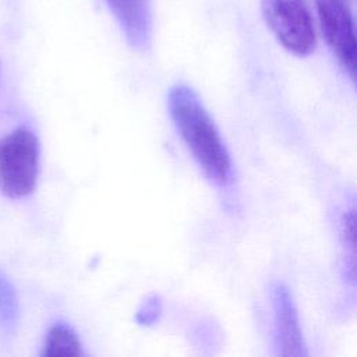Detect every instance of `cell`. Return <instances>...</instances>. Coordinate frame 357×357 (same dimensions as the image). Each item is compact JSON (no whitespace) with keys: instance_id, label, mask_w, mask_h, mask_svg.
<instances>
[{"instance_id":"6da1fadb","label":"cell","mask_w":357,"mask_h":357,"mask_svg":"<svg viewBox=\"0 0 357 357\" xmlns=\"http://www.w3.org/2000/svg\"><path fill=\"white\" fill-rule=\"evenodd\" d=\"M167 106L176 130L204 174L219 187L229 185L233 176L229 151L194 89L184 84L173 85Z\"/></svg>"},{"instance_id":"7a4b0ae2","label":"cell","mask_w":357,"mask_h":357,"mask_svg":"<svg viewBox=\"0 0 357 357\" xmlns=\"http://www.w3.org/2000/svg\"><path fill=\"white\" fill-rule=\"evenodd\" d=\"M39 139L28 127H18L0 139V190L13 199L31 195L39 177Z\"/></svg>"},{"instance_id":"3957f363","label":"cell","mask_w":357,"mask_h":357,"mask_svg":"<svg viewBox=\"0 0 357 357\" xmlns=\"http://www.w3.org/2000/svg\"><path fill=\"white\" fill-rule=\"evenodd\" d=\"M262 15L279 43L304 57L317 46L312 18L305 0H262Z\"/></svg>"},{"instance_id":"277c9868","label":"cell","mask_w":357,"mask_h":357,"mask_svg":"<svg viewBox=\"0 0 357 357\" xmlns=\"http://www.w3.org/2000/svg\"><path fill=\"white\" fill-rule=\"evenodd\" d=\"M317 14L324 38L347 73L356 79V35L349 0H315Z\"/></svg>"},{"instance_id":"5b68a950","label":"cell","mask_w":357,"mask_h":357,"mask_svg":"<svg viewBox=\"0 0 357 357\" xmlns=\"http://www.w3.org/2000/svg\"><path fill=\"white\" fill-rule=\"evenodd\" d=\"M275 321V344L280 356H307V344L300 328L296 304L289 287L275 282L271 287Z\"/></svg>"},{"instance_id":"8992f818","label":"cell","mask_w":357,"mask_h":357,"mask_svg":"<svg viewBox=\"0 0 357 357\" xmlns=\"http://www.w3.org/2000/svg\"><path fill=\"white\" fill-rule=\"evenodd\" d=\"M110 11L137 50H146L152 38V14L149 0H106Z\"/></svg>"},{"instance_id":"52a82bcc","label":"cell","mask_w":357,"mask_h":357,"mask_svg":"<svg viewBox=\"0 0 357 357\" xmlns=\"http://www.w3.org/2000/svg\"><path fill=\"white\" fill-rule=\"evenodd\" d=\"M40 354L46 357L82 356L84 350L75 331L64 322H57L49 328Z\"/></svg>"}]
</instances>
